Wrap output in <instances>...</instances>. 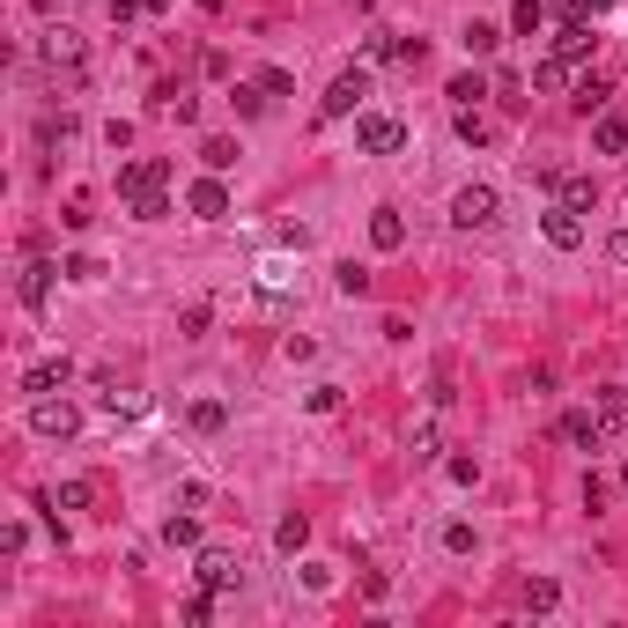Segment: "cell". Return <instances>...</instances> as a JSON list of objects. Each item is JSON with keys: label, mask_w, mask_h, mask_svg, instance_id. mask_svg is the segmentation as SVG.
Here are the masks:
<instances>
[{"label": "cell", "mask_w": 628, "mask_h": 628, "mask_svg": "<svg viewBox=\"0 0 628 628\" xmlns=\"http://www.w3.org/2000/svg\"><path fill=\"white\" fill-rule=\"evenodd\" d=\"M163 185H170V163H163V156H141V163H126V170H119V193H126V207L141 200V193H163Z\"/></svg>", "instance_id": "obj_8"}, {"label": "cell", "mask_w": 628, "mask_h": 628, "mask_svg": "<svg viewBox=\"0 0 628 628\" xmlns=\"http://www.w3.org/2000/svg\"><path fill=\"white\" fill-rule=\"evenodd\" d=\"M163 215H170L163 193H141V200H133V222H163Z\"/></svg>", "instance_id": "obj_31"}, {"label": "cell", "mask_w": 628, "mask_h": 628, "mask_svg": "<svg viewBox=\"0 0 628 628\" xmlns=\"http://www.w3.org/2000/svg\"><path fill=\"white\" fill-rule=\"evenodd\" d=\"M237 111H244V119H259V111H266V89H237V97H230Z\"/></svg>", "instance_id": "obj_40"}, {"label": "cell", "mask_w": 628, "mask_h": 628, "mask_svg": "<svg viewBox=\"0 0 628 628\" xmlns=\"http://www.w3.org/2000/svg\"><path fill=\"white\" fill-rule=\"evenodd\" d=\"M577 104H584V111L606 104V82H599V74H584V82H577Z\"/></svg>", "instance_id": "obj_38"}, {"label": "cell", "mask_w": 628, "mask_h": 628, "mask_svg": "<svg viewBox=\"0 0 628 628\" xmlns=\"http://www.w3.org/2000/svg\"><path fill=\"white\" fill-rule=\"evenodd\" d=\"M185 207H193L200 222H222V215H230V185H222V170H207L193 193H185Z\"/></svg>", "instance_id": "obj_11"}, {"label": "cell", "mask_w": 628, "mask_h": 628, "mask_svg": "<svg viewBox=\"0 0 628 628\" xmlns=\"http://www.w3.org/2000/svg\"><path fill=\"white\" fill-rule=\"evenodd\" d=\"M363 104H370V74L348 67V74H333V89L318 97V119H355Z\"/></svg>", "instance_id": "obj_2"}, {"label": "cell", "mask_w": 628, "mask_h": 628, "mask_svg": "<svg viewBox=\"0 0 628 628\" xmlns=\"http://www.w3.org/2000/svg\"><path fill=\"white\" fill-rule=\"evenodd\" d=\"M540 237L555 244V252H577V244H584V222H577V207H569V200H555V207L540 215Z\"/></svg>", "instance_id": "obj_9"}, {"label": "cell", "mask_w": 628, "mask_h": 628, "mask_svg": "<svg viewBox=\"0 0 628 628\" xmlns=\"http://www.w3.org/2000/svg\"><path fill=\"white\" fill-rule=\"evenodd\" d=\"M555 52H562V60H584V52H592V23H562L555 30Z\"/></svg>", "instance_id": "obj_20"}, {"label": "cell", "mask_w": 628, "mask_h": 628, "mask_svg": "<svg viewBox=\"0 0 628 628\" xmlns=\"http://www.w3.org/2000/svg\"><path fill=\"white\" fill-rule=\"evenodd\" d=\"M67 281H104V266L89 259V252H74V259H67Z\"/></svg>", "instance_id": "obj_35"}, {"label": "cell", "mask_w": 628, "mask_h": 628, "mask_svg": "<svg viewBox=\"0 0 628 628\" xmlns=\"http://www.w3.org/2000/svg\"><path fill=\"white\" fill-rule=\"evenodd\" d=\"M259 89H266V97H289L296 82H289V67H259Z\"/></svg>", "instance_id": "obj_33"}, {"label": "cell", "mask_w": 628, "mask_h": 628, "mask_svg": "<svg viewBox=\"0 0 628 628\" xmlns=\"http://www.w3.org/2000/svg\"><path fill=\"white\" fill-rule=\"evenodd\" d=\"M547 185H555V193L577 207V215H584V207H599V185H592V178H547Z\"/></svg>", "instance_id": "obj_22"}, {"label": "cell", "mask_w": 628, "mask_h": 628, "mask_svg": "<svg viewBox=\"0 0 628 628\" xmlns=\"http://www.w3.org/2000/svg\"><path fill=\"white\" fill-rule=\"evenodd\" d=\"M444 97H451V104H481V97H488V82H481V74H459Z\"/></svg>", "instance_id": "obj_28"}, {"label": "cell", "mask_w": 628, "mask_h": 628, "mask_svg": "<svg viewBox=\"0 0 628 628\" xmlns=\"http://www.w3.org/2000/svg\"><path fill=\"white\" fill-rule=\"evenodd\" d=\"M37 141H45V148L52 141H74V119H67V111H60V119H45V126H37Z\"/></svg>", "instance_id": "obj_36"}, {"label": "cell", "mask_w": 628, "mask_h": 628, "mask_svg": "<svg viewBox=\"0 0 628 628\" xmlns=\"http://www.w3.org/2000/svg\"><path fill=\"white\" fill-rule=\"evenodd\" d=\"M185 422H193L200 436H222V422H230V414H222V399H193V414H185Z\"/></svg>", "instance_id": "obj_24"}, {"label": "cell", "mask_w": 628, "mask_h": 628, "mask_svg": "<svg viewBox=\"0 0 628 628\" xmlns=\"http://www.w3.org/2000/svg\"><path fill=\"white\" fill-rule=\"evenodd\" d=\"M540 23H547V8H540V0H518V8H510V30H525V37H532Z\"/></svg>", "instance_id": "obj_29"}, {"label": "cell", "mask_w": 628, "mask_h": 628, "mask_svg": "<svg viewBox=\"0 0 628 628\" xmlns=\"http://www.w3.org/2000/svg\"><path fill=\"white\" fill-rule=\"evenodd\" d=\"M281 355H289V363H311L318 340H311V333H289V340H281Z\"/></svg>", "instance_id": "obj_34"}, {"label": "cell", "mask_w": 628, "mask_h": 628, "mask_svg": "<svg viewBox=\"0 0 628 628\" xmlns=\"http://www.w3.org/2000/svg\"><path fill=\"white\" fill-rule=\"evenodd\" d=\"M592 148H599V156H621V148H628V119H621V111H599Z\"/></svg>", "instance_id": "obj_14"}, {"label": "cell", "mask_w": 628, "mask_h": 628, "mask_svg": "<svg viewBox=\"0 0 628 628\" xmlns=\"http://www.w3.org/2000/svg\"><path fill=\"white\" fill-rule=\"evenodd\" d=\"M340 407V385H311V414H333Z\"/></svg>", "instance_id": "obj_42"}, {"label": "cell", "mask_w": 628, "mask_h": 628, "mask_svg": "<svg viewBox=\"0 0 628 628\" xmlns=\"http://www.w3.org/2000/svg\"><path fill=\"white\" fill-rule=\"evenodd\" d=\"M89 503H97L89 481H60V496H52V510H89Z\"/></svg>", "instance_id": "obj_26"}, {"label": "cell", "mask_w": 628, "mask_h": 628, "mask_svg": "<svg viewBox=\"0 0 628 628\" xmlns=\"http://www.w3.org/2000/svg\"><path fill=\"white\" fill-rule=\"evenodd\" d=\"M178 510H207V481H185L178 488Z\"/></svg>", "instance_id": "obj_43"}, {"label": "cell", "mask_w": 628, "mask_h": 628, "mask_svg": "<svg viewBox=\"0 0 628 628\" xmlns=\"http://www.w3.org/2000/svg\"><path fill=\"white\" fill-rule=\"evenodd\" d=\"M67 377H74L67 355H45V363H30V370H23V392H30V399H45V392H60Z\"/></svg>", "instance_id": "obj_12"}, {"label": "cell", "mask_w": 628, "mask_h": 628, "mask_svg": "<svg viewBox=\"0 0 628 628\" xmlns=\"http://www.w3.org/2000/svg\"><path fill=\"white\" fill-rule=\"evenodd\" d=\"M592 407L606 414V429H628V385H599Z\"/></svg>", "instance_id": "obj_18"}, {"label": "cell", "mask_w": 628, "mask_h": 628, "mask_svg": "<svg viewBox=\"0 0 628 628\" xmlns=\"http://www.w3.org/2000/svg\"><path fill=\"white\" fill-rule=\"evenodd\" d=\"M111 15H119V23H141V15H156V0H111Z\"/></svg>", "instance_id": "obj_37"}, {"label": "cell", "mask_w": 628, "mask_h": 628, "mask_svg": "<svg viewBox=\"0 0 628 628\" xmlns=\"http://www.w3.org/2000/svg\"><path fill=\"white\" fill-rule=\"evenodd\" d=\"M444 547L451 555H473V525H444Z\"/></svg>", "instance_id": "obj_39"}, {"label": "cell", "mask_w": 628, "mask_h": 628, "mask_svg": "<svg viewBox=\"0 0 628 628\" xmlns=\"http://www.w3.org/2000/svg\"><path fill=\"white\" fill-rule=\"evenodd\" d=\"M200 8H230V0H200Z\"/></svg>", "instance_id": "obj_45"}, {"label": "cell", "mask_w": 628, "mask_h": 628, "mask_svg": "<svg viewBox=\"0 0 628 628\" xmlns=\"http://www.w3.org/2000/svg\"><path fill=\"white\" fill-rule=\"evenodd\" d=\"M193 577L207 584V592H237V584H244V569H237V555H230V547H200Z\"/></svg>", "instance_id": "obj_7"}, {"label": "cell", "mask_w": 628, "mask_h": 628, "mask_svg": "<svg viewBox=\"0 0 628 628\" xmlns=\"http://www.w3.org/2000/svg\"><path fill=\"white\" fill-rule=\"evenodd\" d=\"M355 148H363V156H399V148H407V126H399L392 111H355Z\"/></svg>", "instance_id": "obj_1"}, {"label": "cell", "mask_w": 628, "mask_h": 628, "mask_svg": "<svg viewBox=\"0 0 628 628\" xmlns=\"http://www.w3.org/2000/svg\"><path fill=\"white\" fill-rule=\"evenodd\" d=\"M67 266H52L45 252H23V274H15V296H23V311H45L52 303V281H60Z\"/></svg>", "instance_id": "obj_4"}, {"label": "cell", "mask_w": 628, "mask_h": 628, "mask_svg": "<svg viewBox=\"0 0 628 628\" xmlns=\"http://www.w3.org/2000/svg\"><path fill=\"white\" fill-rule=\"evenodd\" d=\"M459 141H496V119L481 104H459Z\"/></svg>", "instance_id": "obj_21"}, {"label": "cell", "mask_w": 628, "mask_h": 628, "mask_svg": "<svg viewBox=\"0 0 628 628\" xmlns=\"http://www.w3.org/2000/svg\"><path fill=\"white\" fill-rule=\"evenodd\" d=\"M163 540L170 547H200V518H193V510H178V518L163 525Z\"/></svg>", "instance_id": "obj_25"}, {"label": "cell", "mask_w": 628, "mask_h": 628, "mask_svg": "<svg viewBox=\"0 0 628 628\" xmlns=\"http://www.w3.org/2000/svg\"><path fill=\"white\" fill-rule=\"evenodd\" d=\"M496 215H503L496 185H459V200H451V222H459V230H488Z\"/></svg>", "instance_id": "obj_5"}, {"label": "cell", "mask_w": 628, "mask_h": 628, "mask_svg": "<svg viewBox=\"0 0 628 628\" xmlns=\"http://www.w3.org/2000/svg\"><path fill=\"white\" fill-rule=\"evenodd\" d=\"M606 266H621V274H628V230H621V237H606Z\"/></svg>", "instance_id": "obj_44"}, {"label": "cell", "mask_w": 628, "mask_h": 628, "mask_svg": "<svg viewBox=\"0 0 628 628\" xmlns=\"http://www.w3.org/2000/svg\"><path fill=\"white\" fill-rule=\"evenodd\" d=\"M200 163H207V170H237V141H230V133H207V141H200Z\"/></svg>", "instance_id": "obj_19"}, {"label": "cell", "mask_w": 628, "mask_h": 628, "mask_svg": "<svg viewBox=\"0 0 628 628\" xmlns=\"http://www.w3.org/2000/svg\"><path fill=\"white\" fill-rule=\"evenodd\" d=\"M370 244H377V252H399V244H407V222H399V207H377V215H370Z\"/></svg>", "instance_id": "obj_13"}, {"label": "cell", "mask_w": 628, "mask_h": 628, "mask_svg": "<svg viewBox=\"0 0 628 628\" xmlns=\"http://www.w3.org/2000/svg\"><path fill=\"white\" fill-rule=\"evenodd\" d=\"M555 436H562V444H577V451H599L606 444V414L599 407H569L562 422H555Z\"/></svg>", "instance_id": "obj_6"}, {"label": "cell", "mask_w": 628, "mask_h": 628, "mask_svg": "<svg viewBox=\"0 0 628 628\" xmlns=\"http://www.w3.org/2000/svg\"><path fill=\"white\" fill-rule=\"evenodd\" d=\"M37 52H45V67H52V74H60V67L74 74V67H82V60H89V45H82V30H67V23H60V30H45V45H37Z\"/></svg>", "instance_id": "obj_10"}, {"label": "cell", "mask_w": 628, "mask_h": 628, "mask_svg": "<svg viewBox=\"0 0 628 628\" xmlns=\"http://www.w3.org/2000/svg\"><path fill=\"white\" fill-rule=\"evenodd\" d=\"M185 621H193V628H200V621H215V592H207V584H200L193 599H185Z\"/></svg>", "instance_id": "obj_32"}, {"label": "cell", "mask_w": 628, "mask_h": 628, "mask_svg": "<svg viewBox=\"0 0 628 628\" xmlns=\"http://www.w3.org/2000/svg\"><path fill=\"white\" fill-rule=\"evenodd\" d=\"M333 289H340V296H370V266L340 259V266H333Z\"/></svg>", "instance_id": "obj_23"}, {"label": "cell", "mask_w": 628, "mask_h": 628, "mask_svg": "<svg viewBox=\"0 0 628 628\" xmlns=\"http://www.w3.org/2000/svg\"><path fill=\"white\" fill-rule=\"evenodd\" d=\"M532 89H547V97L577 89V82H569V60H562V52H555V60H540V67H532Z\"/></svg>", "instance_id": "obj_17"}, {"label": "cell", "mask_w": 628, "mask_h": 628, "mask_svg": "<svg viewBox=\"0 0 628 628\" xmlns=\"http://www.w3.org/2000/svg\"><path fill=\"white\" fill-rule=\"evenodd\" d=\"M30 429L37 436H52V444H67V436H82V407H74V399H30Z\"/></svg>", "instance_id": "obj_3"}, {"label": "cell", "mask_w": 628, "mask_h": 628, "mask_svg": "<svg viewBox=\"0 0 628 628\" xmlns=\"http://www.w3.org/2000/svg\"><path fill=\"white\" fill-rule=\"evenodd\" d=\"M562 606V584L555 577H525V614H555Z\"/></svg>", "instance_id": "obj_16"}, {"label": "cell", "mask_w": 628, "mask_h": 628, "mask_svg": "<svg viewBox=\"0 0 628 628\" xmlns=\"http://www.w3.org/2000/svg\"><path fill=\"white\" fill-rule=\"evenodd\" d=\"M621 496H628V466H621Z\"/></svg>", "instance_id": "obj_46"}, {"label": "cell", "mask_w": 628, "mask_h": 628, "mask_svg": "<svg viewBox=\"0 0 628 628\" xmlns=\"http://www.w3.org/2000/svg\"><path fill=\"white\" fill-rule=\"evenodd\" d=\"M459 45H466V52H496V45H503V30H496V23H466Z\"/></svg>", "instance_id": "obj_27"}, {"label": "cell", "mask_w": 628, "mask_h": 628, "mask_svg": "<svg viewBox=\"0 0 628 628\" xmlns=\"http://www.w3.org/2000/svg\"><path fill=\"white\" fill-rule=\"evenodd\" d=\"M606 8H614V0H562V23H592Z\"/></svg>", "instance_id": "obj_30"}, {"label": "cell", "mask_w": 628, "mask_h": 628, "mask_svg": "<svg viewBox=\"0 0 628 628\" xmlns=\"http://www.w3.org/2000/svg\"><path fill=\"white\" fill-rule=\"evenodd\" d=\"M444 473H451V481H459V488H473V481H481V459H451Z\"/></svg>", "instance_id": "obj_41"}, {"label": "cell", "mask_w": 628, "mask_h": 628, "mask_svg": "<svg viewBox=\"0 0 628 628\" xmlns=\"http://www.w3.org/2000/svg\"><path fill=\"white\" fill-rule=\"evenodd\" d=\"M274 547H281V555H303V547H311V518H303V510H289V518L274 525Z\"/></svg>", "instance_id": "obj_15"}]
</instances>
